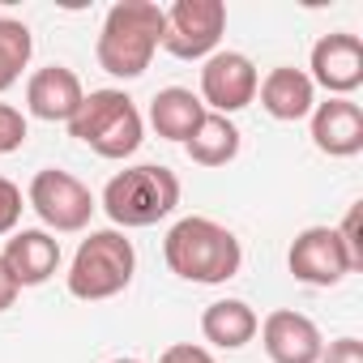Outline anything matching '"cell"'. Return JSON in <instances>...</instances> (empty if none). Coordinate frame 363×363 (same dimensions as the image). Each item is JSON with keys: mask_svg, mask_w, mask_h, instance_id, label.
I'll return each mask as SVG.
<instances>
[{"mask_svg": "<svg viewBox=\"0 0 363 363\" xmlns=\"http://www.w3.org/2000/svg\"><path fill=\"white\" fill-rule=\"evenodd\" d=\"M162 257H167V269L175 278L201 282V286H223L244 265V248H240L235 231L206 218V214L179 218L162 240Z\"/></svg>", "mask_w": 363, "mask_h": 363, "instance_id": "cell-1", "label": "cell"}, {"mask_svg": "<svg viewBox=\"0 0 363 363\" xmlns=\"http://www.w3.org/2000/svg\"><path fill=\"white\" fill-rule=\"evenodd\" d=\"M158 48H162V9L150 0H116L103 18L94 60L103 73L133 82L150 69Z\"/></svg>", "mask_w": 363, "mask_h": 363, "instance_id": "cell-2", "label": "cell"}, {"mask_svg": "<svg viewBox=\"0 0 363 363\" xmlns=\"http://www.w3.org/2000/svg\"><path fill=\"white\" fill-rule=\"evenodd\" d=\"M175 206H179V175L162 162L124 167L103 189V210L116 223V231L154 227L167 214H175Z\"/></svg>", "mask_w": 363, "mask_h": 363, "instance_id": "cell-3", "label": "cell"}, {"mask_svg": "<svg viewBox=\"0 0 363 363\" xmlns=\"http://www.w3.org/2000/svg\"><path fill=\"white\" fill-rule=\"evenodd\" d=\"M133 274H137L133 240H128L124 231L107 227V231H90V235L77 244L65 282H69V295H73V299L99 303V299H116L120 291H128Z\"/></svg>", "mask_w": 363, "mask_h": 363, "instance_id": "cell-4", "label": "cell"}, {"mask_svg": "<svg viewBox=\"0 0 363 363\" xmlns=\"http://www.w3.org/2000/svg\"><path fill=\"white\" fill-rule=\"evenodd\" d=\"M69 133L99 158H128L145 137V120L124 90H90L69 120Z\"/></svg>", "mask_w": 363, "mask_h": 363, "instance_id": "cell-5", "label": "cell"}, {"mask_svg": "<svg viewBox=\"0 0 363 363\" xmlns=\"http://www.w3.org/2000/svg\"><path fill=\"white\" fill-rule=\"evenodd\" d=\"M227 35L223 0H175L162 9V52L175 60H210Z\"/></svg>", "mask_w": 363, "mask_h": 363, "instance_id": "cell-6", "label": "cell"}, {"mask_svg": "<svg viewBox=\"0 0 363 363\" xmlns=\"http://www.w3.org/2000/svg\"><path fill=\"white\" fill-rule=\"evenodd\" d=\"M26 206L39 214L43 231H60V235H73V231H86L90 227V214L99 210L90 189L82 184L77 175L60 171V167H43L30 189H26Z\"/></svg>", "mask_w": 363, "mask_h": 363, "instance_id": "cell-7", "label": "cell"}, {"mask_svg": "<svg viewBox=\"0 0 363 363\" xmlns=\"http://www.w3.org/2000/svg\"><path fill=\"white\" fill-rule=\"evenodd\" d=\"M286 265H291V274L303 286H337L346 274L359 269L354 257H350V248L342 244L337 227H303L291 240Z\"/></svg>", "mask_w": 363, "mask_h": 363, "instance_id": "cell-8", "label": "cell"}, {"mask_svg": "<svg viewBox=\"0 0 363 363\" xmlns=\"http://www.w3.org/2000/svg\"><path fill=\"white\" fill-rule=\"evenodd\" d=\"M257 86H261V73H257V65L244 52H223L218 48L210 60H201V94L197 99L214 116L244 111L257 99Z\"/></svg>", "mask_w": 363, "mask_h": 363, "instance_id": "cell-9", "label": "cell"}, {"mask_svg": "<svg viewBox=\"0 0 363 363\" xmlns=\"http://www.w3.org/2000/svg\"><path fill=\"white\" fill-rule=\"evenodd\" d=\"M308 69H312L308 73L312 86L329 90V99H350L363 86V43H359V35H346V30L320 35L312 43Z\"/></svg>", "mask_w": 363, "mask_h": 363, "instance_id": "cell-10", "label": "cell"}, {"mask_svg": "<svg viewBox=\"0 0 363 363\" xmlns=\"http://www.w3.org/2000/svg\"><path fill=\"white\" fill-rule=\"evenodd\" d=\"M261 342L274 363H320V350H325L316 320L291 308H278L261 320Z\"/></svg>", "mask_w": 363, "mask_h": 363, "instance_id": "cell-11", "label": "cell"}, {"mask_svg": "<svg viewBox=\"0 0 363 363\" xmlns=\"http://www.w3.org/2000/svg\"><path fill=\"white\" fill-rule=\"evenodd\" d=\"M82 99H86L82 77L69 65H48V69L30 73V82H26V111L48 124H69L77 116Z\"/></svg>", "mask_w": 363, "mask_h": 363, "instance_id": "cell-12", "label": "cell"}, {"mask_svg": "<svg viewBox=\"0 0 363 363\" xmlns=\"http://www.w3.org/2000/svg\"><path fill=\"white\" fill-rule=\"evenodd\" d=\"M5 269L13 274V282L26 291V286H43L56 269H60V240L43 227H26V231H13L5 240V252H0Z\"/></svg>", "mask_w": 363, "mask_h": 363, "instance_id": "cell-13", "label": "cell"}, {"mask_svg": "<svg viewBox=\"0 0 363 363\" xmlns=\"http://www.w3.org/2000/svg\"><path fill=\"white\" fill-rule=\"evenodd\" d=\"M312 145L329 158H354L363 150V111L350 99H325L312 107Z\"/></svg>", "mask_w": 363, "mask_h": 363, "instance_id": "cell-14", "label": "cell"}, {"mask_svg": "<svg viewBox=\"0 0 363 363\" xmlns=\"http://www.w3.org/2000/svg\"><path fill=\"white\" fill-rule=\"evenodd\" d=\"M261 94V107L282 120V124H295V120H308L312 107H316V86L303 69H291V65H278L265 73V82L257 86Z\"/></svg>", "mask_w": 363, "mask_h": 363, "instance_id": "cell-15", "label": "cell"}, {"mask_svg": "<svg viewBox=\"0 0 363 363\" xmlns=\"http://www.w3.org/2000/svg\"><path fill=\"white\" fill-rule=\"evenodd\" d=\"M201 120H206V103H201L193 90H184V86H167V90H158V94L150 99V124H154V133L167 137V141H179V145H184V141L197 133Z\"/></svg>", "mask_w": 363, "mask_h": 363, "instance_id": "cell-16", "label": "cell"}, {"mask_svg": "<svg viewBox=\"0 0 363 363\" xmlns=\"http://www.w3.org/2000/svg\"><path fill=\"white\" fill-rule=\"evenodd\" d=\"M261 320L257 312L244 303V299H214L206 312H201V333L206 342H214L218 350H240L257 337Z\"/></svg>", "mask_w": 363, "mask_h": 363, "instance_id": "cell-17", "label": "cell"}, {"mask_svg": "<svg viewBox=\"0 0 363 363\" xmlns=\"http://www.w3.org/2000/svg\"><path fill=\"white\" fill-rule=\"evenodd\" d=\"M184 150H189V158H193L197 167H227V162L240 154V128H235L231 116L206 111V120H201L197 133L184 141Z\"/></svg>", "mask_w": 363, "mask_h": 363, "instance_id": "cell-18", "label": "cell"}, {"mask_svg": "<svg viewBox=\"0 0 363 363\" xmlns=\"http://www.w3.org/2000/svg\"><path fill=\"white\" fill-rule=\"evenodd\" d=\"M30 56H35L30 26L18 22V18H0V94H5L9 86H18V77L30 65Z\"/></svg>", "mask_w": 363, "mask_h": 363, "instance_id": "cell-19", "label": "cell"}, {"mask_svg": "<svg viewBox=\"0 0 363 363\" xmlns=\"http://www.w3.org/2000/svg\"><path fill=\"white\" fill-rule=\"evenodd\" d=\"M22 189L13 184L9 175H0V235H13L22 223Z\"/></svg>", "mask_w": 363, "mask_h": 363, "instance_id": "cell-20", "label": "cell"}, {"mask_svg": "<svg viewBox=\"0 0 363 363\" xmlns=\"http://www.w3.org/2000/svg\"><path fill=\"white\" fill-rule=\"evenodd\" d=\"M26 116L18 111V107H9V103H0V154H13V150H22V141H26Z\"/></svg>", "mask_w": 363, "mask_h": 363, "instance_id": "cell-21", "label": "cell"}, {"mask_svg": "<svg viewBox=\"0 0 363 363\" xmlns=\"http://www.w3.org/2000/svg\"><path fill=\"white\" fill-rule=\"evenodd\" d=\"M320 363H363V342L359 337H337L320 350Z\"/></svg>", "mask_w": 363, "mask_h": 363, "instance_id": "cell-22", "label": "cell"}, {"mask_svg": "<svg viewBox=\"0 0 363 363\" xmlns=\"http://www.w3.org/2000/svg\"><path fill=\"white\" fill-rule=\"evenodd\" d=\"M158 363H218L206 346H193V342H175L158 354Z\"/></svg>", "mask_w": 363, "mask_h": 363, "instance_id": "cell-23", "label": "cell"}, {"mask_svg": "<svg viewBox=\"0 0 363 363\" xmlns=\"http://www.w3.org/2000/svg\"><path fill=\"white\" fill-rule=\"evenodd\" d=\"M18 295H22V286L13 282V274L5 269V261H0V312L13 308V303H18Z\"/></svg>", "mask_w": 363, "mask_h": 363, "instance_id": "cell-24", "label": "cell"}, {"mask_svg": "<svg viewBox=\"0 0 363 363\" xmlns=\"http://www.w3.org/2000/svg\"><path fill=\"white\" fill-rule=\"evenodd\" d=\"M111 363H141V359H111Z\"/></svg>", "mask_w": 363, "mask_h": 363, "instance_id": "cell-25", "label": "cell"}]
</instances>
